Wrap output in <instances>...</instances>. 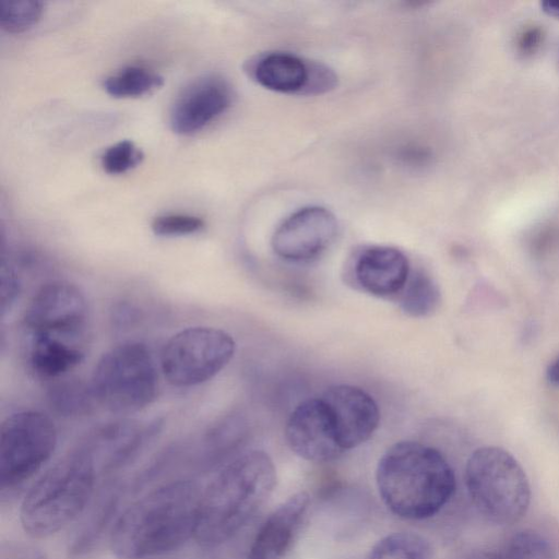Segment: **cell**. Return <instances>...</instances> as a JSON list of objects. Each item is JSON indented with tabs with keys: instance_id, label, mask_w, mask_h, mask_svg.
I'll return each instance as SVG.
<instances>
[{
	"instance_id": "cell-14",
	"label": "cell",
	"mask_w": 559,
	"mask_h": 559,
	"mask_svg": "<svg viewBox=\"0 0 559 559\" xmlns=\"http://www.w3.org/2000/svg\"><path fill=\"white\" fill-rule=\"evenodd\" d=\"M231 98V90L223 79L210 75L194 80L171 106V130L181 135L199 132L226 111Z\"/></svg>"
},
{
	"instance_id": "cell-23",
	"label": "cell",
	"mask_w": 559,
	"mask_h": 559,
	"mask_svg": "<svg viewBox=\"0 0 559 559\" xmlns=\"http://www.w3.org/2000/svg\"><path fill=\"white\" fill-rule=\"evenodd\" d=\"M401 309L412 317H425L440 304V290L429 274L415 271L399 295Z\"/></svg>"
},
{
	"instance_id": "cell-34",
	"label": "cell",
	"mask_w": 559,
	"mask_h": 559,
	"mask_svg": "<svg viewBox=\"0 0 559 559\" xmlns=\"http://www.w3.org/2000/svg\"><path fill=\"white\" fill-rule=\"evenodd\" d=\"M461 559H499V556L493 552L477 550L465 555Z\"/></svg>"
},
{
	"instance_id": "cell-7",
	"label": "cell",
	"mask_w": 559,
	"mask_h": 559,
	"mask_svg": "<svg viewBox=\"0 0 559 559\" xmlns=\"http://www.w3.org/2000/svg\"><path fill=\"white\" fill-rule=\"evenodd\" d=\"M57 445L53 421L43 413L8 416L0 429V492L11 496L50 459Z\"/></svg>"
},
{
	"instance_id": "cell-6",
	"label": "cell",
	"mask_w": 559,
	"mask_h": 559,
	"mask_svg": "<svg viewBox=\"0 0 559 559\" xmlns=\"http://www.w3.org/2000/svg\"><path fill=\"white\" fill-rule=\"evenodd\" d=\"M158 373L150 349L140 342H124L97 361L91 381L95 401L116 414H132L157 396Z\"/></svg>"
},
{
	"instance_id": "cell-4",
	"label": "cell",
	"mask_w": 559,
	"mask_h": 559,
	"mask_svg": "<svg viewBox=\"0 0 559 559\" xmlns=\"http://www.w3.org/2000/svg\"><path fill=\"white\" fill-rule=\"evenodd\" d=\"M98 469L79 447L47 469L25 495L20 508L24 532L49 537L76 520L88 507Z\"/></svg>"
},
{
	"instance_id": "cell-16",
	"label": "cell",
	"mask_w": 559,
	"mask_h": 559,
	"mask_svg": "<svg viewBox=\"0 0 559 559\" xmlns=\"http://www.w3.org/2000/svg\"><path fill=\"white\" fill-rule=\"evenodd\" d=\"M354 283L361 290L377 297L401 294L411 274L409 262L399 249L371 246L361 249L350 266Z\"/></svg>"
},
{
	"instance_id": "cell-29",
	"label": "cell",
	"mask_w": 559,
	"mask_h": 559,
	"mask_svg": "<svg viewBox=\"0 0 559 559\" xmlns=\"http://www.w3.org/2000/svg\"><path fill=\"white\" fill-rule=\"evenodd\" d=\"M545 40V31L539 25L524 27L516 38V50L523 57L536 53Z\"/></svg>"
},
{
	"instance_id": "cell-32",
	"label": "cell",
	"mask_w": 559,
	"mask_h": 559,
	"mask_svg": "<svg viewBox=\"0 0 559 559\" xmlns=\"http://www.w3.org/2000/svg\"><path fill=\"white\" fill-rule=\"evenodd\" d=\"M546 376L552 385L559 386V356L549 365Z\"/></svg>"
},
{
	"instance_id": "cell-26",
	"label": "cell",
	"mask_w": 559,
	"mask_h": 559,
	"mask_svg": "<svg viewBox=\"0 0 559 559\" xmlns=\"http://www.w3.org/2000/svg\"><path fill=\"white\" fill-rule=\"evenodd\" d=\"M499 559H555V550L544 535L522 531L510 538Z\"/></svg>"
},
{
	"instance_id": "cell-13",
	"label": "cell",
	"mask_w": 559,
	"mask_h": 559,
	"mask_svg": "<svg viewBox=\"0 0 559 559\" xmlns=\"http://www.w3.org/2000/svg\"><path fill=\"white\" fill-rule=\"evenodd\" d=\"M321 397L332 415L344 451L366 442L378 428V404L365 390L350 384H336L328 388Z\"/></svg>"
},
{
	"instance_id": "cell-22",
	"label": "cell",
	"mask_w": 559,
	"mask_h": 559,
	"mask_svg": "<svg viewBox=\"0 0 559 559\" xmlns=\"http://www.w3.org/2000/svg\"><path fill=\"white\" fill-rule=\"evenodd\" d=\"M430 543L413 532L391 533L378 540L366 559H431Z\"/></svg>"
},
{
	"instance_id": "cell-3",
	"label": "cell",
	"mask_w": 559,
	"mask_h": 559,
	"mask_svg": "<svg viewBox=\"0 0 559 559\" xmlns=\"http://www.w3.org/2000/svg\"><path fill=\"white\" fill-rule=\"evenodd\" d=\"M376 483L386 508L407 520L433 516L455 491V475L447 459L416 441L396 442L383 453Z\"/></svg>"
},
{
	"instance_id": "cell-33",
	"label": "cell",
	"mask_w": 559,
	"mask_h": 559,
	"mask_svg": "<svg viewBox=\"0 0 559 559\" xmlns=\"http://www.w3.org/2000/svg\"><path fill=\"white\" fill-rule=\"evenodd\" d=\"M540 7L546 14L559 19V0L543 1Z\"/></svg>"
},
{
	"instance_id": "cell-1",
	"label": "cell",
	"mask_w": 559,
	"mask_h": 559,
	"mask_svg": "<svg viewBox=\"0 0 559 559\" xmlns=\"http://www.w3.org/2000/svg\"><path fill=\"white\" fill-rule=\"evenodd\" d=\"M202 492L198 483L177 479L133 502L114 523L112 554L146 559L181 547L194 537Z\"/></svg>"
},
{
	"instance_id": "cell-24",
	"label": "cell",
	"mask_w": 559,
	"mask_h": 559,
	"mask_svg": "<svg viewBox=\"0 0 559 559\" xmlns=\"http://www.w3.org/2000/svg\"><path fill=\"white\" fill-rule=\"evenodd\" d=\"M48 400L51 408L63 416L86 414L95 401L91 385L78 380L57 382L50 388Z\"/></svg>"
},
{
	"instance_id": "cell-28",
	"label": "cell",
	"mask_w": 559,
	"mask_h": 559,
	"mask_svg": "<svg viewBox=\"0 0 559 559\" xmlns=\"http://www.w3.org/2000/svg\"><path fill=\"white\" fill-rule=\"evenodd\" d=\"M205 222L194 215L169 213L157 216L152 222V230L158 236H186L201 231Z\"/></svg>"
},
{
	"instance_id": "cell-27",
	"label": "cell",
	"mask_w": 559,
	"mask_h": 559,
	"mask_svg": "<svg viewBox=\"0 0 559 559\" xmlns=\"http://www.w3.org/2000/svg\"><path fill=\"white\" fill-rule=\"evenodd\" d=\"M143 159L142 151L130 140L109 146L100 157L103 169L110 175H120L136 167Z\"/></svg>"
},
{
	"instance_id": "cell-5",
	"label": "cell",
	"mask_w": 559,
	"mask_h": 559,
	"mask_svg": "<svg viewBox=\"0 0 559 559\" xmlns=\"http://www.w3.org/2000/svg\"><path fill=\"white\" fill-rule=\"evenodd\" d=\"M465 483L476 509L495 524L511 525L528 509L531 487L525 471L501 448L474 451L466 463Z\"/></svg>"
},
{
	"instance_id": "cell-11",
	"label": "cell",
	"mask_w": 559,
	"mask_h": 559,
	"mask_svg": "<svg viewBox=\"0 0 559 559\" xmlns=\"http://www.w3.org/2000/svg\"><path fill=\"white\" fill-rule=\"evenodd\" d=\"M251 75L261 86L285 94H320L336 85V75L329 68L285 51L258 57Z\"/></svg>"
},
{
	"instance_id": "cell-10",
	"label": "cell",
	"mask_w": 559,
	"mask_h": 559,
	"mask_svg": "<svg viewBox=\"0 0 559 559\" xmlns=\"http://www.w3.org/2000/svg\"><path fill=\"white\" fill-rule=\"evenodd\" d=\"M337 221L321 206H306L287 216L275 229L271 245L282 259L308 262L324 253L335 240Z\"/></svg>"
},
{
	"instance_id": "cell-12",
	"label": "cell",
	"mask_w": 559,
	"mask_h": 559,
	"mask_svg": "<svg viewBox=\"0 0 559 559\" xmlns=\"http://www.w3.org/2000/svg\"><path fill=\"white\" fill-rule=\"evenodd\" d=\"M285 438L292 451L311 462H329L344 452L322 397L306 400L292 412Z\"/></svg>"
},
{
	"instance_id": "cell-21",
	"label": "cell",
	"mask_w": 559,
	"mask_h": 559,
	"mask_svg": "<svg viewBox=\"0 0 559 559\" xmlns=\"http://www.w3.org/2000/svg\"><path fill=\"white\" fill-rule=\"evenodd\" d=\"M246 433V424L240 418L229 417L219 421L205 436L202 464L211 467L229 456L241 445Z\"/></svg>"
},
{
	"instance_id": "cell-17",
	"label": "cell",
	"mask_w": 559,
	"mask_h": 559,
	"mask_svg": "<svg viewBox=\"0 0 559 559\" xmlns=\"http://www.w3.org/2000/svg\"><path fill=\"white\" fill-rule=\"evenodd\" d=\"M299 491L281 503L262 523L246 559H288L309 507Z\"/></svg>"
},
{
	"instance_id": "cell-15",
	"label": "cell",
	"mask_w": 559,
	"mask_h": 559,
	"mask_svg": "<svg viewBox=\"0 0 559 559\" xmlns=\"http://www.w3.org/2000/svg\"><path fill=\"white\" fill-rule=\"evenodd\" d=\"M162 424L158 419L151 423L116 420L97 428L81 447L92 456L99 473L110 472L130 461Z\"/></svg>"
},
{
	"instance_id": "cell-30",
	"label": "cell",
	"mask_w": 559,
	"mask_h": 559,
	"mask_svg": "<svg viewBox=\"0 0 559 559\" xmlns=\"http://www.w3.org/2000/svg\"><path fill=\"white\" fill-rule=\"evenodd\" d=\"M0 559H47L37 547L23 543L8 540L1 543Z\"/></svg>"
},
{
	"instance_id": "cell-31",
	"label": "cell",
	"mask_w": 559,
	"mask_h": 559,
	"mask_svg": "<svg viewBox=\"0 0 559 559\" xmlns=\"http://www.w3.org/2000/svg\"><path fill=\"white\" fill-rule=\"evenodd\" d=\"M20 292V283L11 270L3 265L1 271L2 313L10 309Z\"/></svg>"
},
{
	"instance_id": "cell-18",
	"label": "cell",
	"mask_w": 559,
	"mask_h": 559,
	"mask_svg": "<svg viewBox=\"0 0 559 559\" xmlns=\"http://www.w3.org/2000/svg\"><path fill=\"white\" fill-rule=\"evenodd\" d=\"M82 342L46 333H31L28 364L39 378L52 380L63 377L84 359Z\"/></svg>"
},
{
	"instance_id": "cell-19",
	"label": "cell",
	"mask_w": 559,
	"mask_h": 559,
	"mask_svg": "<svg viewBox=\"0 0 559 559\" xmlns=\"http://www.w3.org/2000/svg\"><path fill=\"white\" fill-rule=\"evenodd\" d=\"M118 501L119 488L116 486L107 487L100 493L75 536L71 546L73 552L83 554L94 546L115 514Z\"/></svg>"
},
{
	"instance_id": "cell-2",
	"label": "cell",
	"mask_w": 559,
	"mask_h": 559,
	"mask_svg": "<svg viewBox=\"0 0 559 559\" xmlns=\"http://www.w3.org/2000/svg\"><path fill=\"white\" fill-rule=\"evenodd\" d=\"M276 485L267 453L246 451L226 464L202 492L194 539L215 547L230 539L264 506Z\"/></svg>"
},
{
	"instance_id": "cell-9",
	"label": "cell",
	"mask_w": 559,
	"mask_h": 559,
	"mask_svg": "<svg viewBox=\"0 0 559 559\" xmlns=\"http://www.w3.org/2000/svg\"><path fill=\"white\" fill-rule=\"evenodd\" d=\"M87 302L72 283L53 281L43 285L29 300L24 323L31 333H46L82 342Z\"/></svg>"
},
{
	"instance_id": "cell-25",
	"label": "cell",
	"mask_w": 559,
	"mask_h": 559,
	"mask_svg": "<svg viewBox=\"0 0 559 559\" xmlns=\"http://www.w3.org/2000/svg\"><path fill=\"white\" fill-rule=\"evenodd\" d=\"M43 2L36 0H3L0 3V25L8 33H22L33 27L43 14Z\"/></svg>"
},
{
	"instance_id": "cell-20",
	"label": "cell",
	"mask_w": 559,
	"mask_h": 559,
	"mask_svg": "<svg viewBox=\"0 0 559 559\" xmlns=\"http://www.w3.org/2000/svg\"><path fill=\"white\" fill-rule=\"evenodd\" d=\"M162 75L143 66H128L104 80L103 87L111 96L129 98L143 96L160 87Z\"/></svg>"
},
{
	"instance_id": "cell-8",
	"label": "cell",
	"mask_w": 559,
	"mask_h": 559,
	"mask_svg": "<svg viewBox=\"0 0 559 559\" xmlns=\"http://www.w3.org/2000/svg\"><path fill=\"white\" fill-rule=\"evenodd\" d=\"M227 332L211 326H191L174 334L164 345L160 368L174 386L189 388L211 380L235 354Z\"/></svg>"
}]
</instances>
